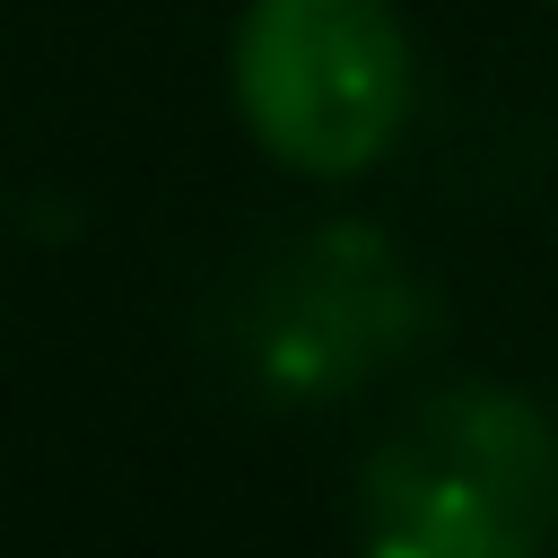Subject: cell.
I'll list each match as a JSON object with an SVG mask.
<instances>
[{
	"mask_svg": "<svg viewBox=\"0 0 558 558\" xmlns=\"http://www.w3.org/2000/svg\"><path fill=\"white\" fill-rule=\"evenodd\" d=\"M558 418L523 384H436L401 410L349 488V558H549Z\"/></svg>",
	"mask_w": 558,
	"mask_h": 558,
	"instance_id": "cell-1",
	"label": "cell"
},
{
	"mask_svg": "<svg viewBox=\"0 0 558 558\" xmlns=\"http://www.w3.org/2000/svg\"><path fill=\"white\" fill-rule=\"evenodd\" d=\"M227 96L279 174L357 183L418 113V52L392 0H244L227 35Z\"/></svg>",
	"mask_w": 558,
	"mask_h": 558,
	"instance_id": "cell-2",
	"label": "cell"
},
{
	"mask_svg": "<svg viewBox=\"0 0 558 558\" xmlns=\"http://www.w3.org/2000/svg\"><path fill=\"white\" fill-rule=\"evenodd\" d=\"M549 9H558V0H549Z\"/></svg>",
	"mask_w": 558,
	"mask_h": 558,
	"instance_id": "cell-3",
	"label": "cell"
}]
</instances>
